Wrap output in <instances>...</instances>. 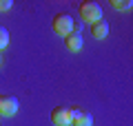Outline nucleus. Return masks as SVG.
<instances>
[{
  "mask_svg": "<svg viewBox=\"0 0 133 126\" xmlns=\"http://www.w3.org/2000/svg\"><path fill=\"white\" fill-rule=\"evenodd\" d=\"M51 122L56 126H71V122H73V108H69V106H56L51 111Z\"/></svg>",
  "mask_w": 133,
  "mask_h": 126,
  "instance_id": "nucleus-3",
  "label": "nucleus"
},
{
  "mask_svg": "<svg viewBox=\"0 0 133 126\" xmlns=\"http://www.w3.org/2000/svg\"><path fill=\"white\" fill-rule=\"evenodd\" d=\"M0 62H2V55H0Z\"/></svg>",
  "mask_w": 133,
  "mask_h": 126,
  "instance_id": "nucleus-11",
  "label": "nucleus"
},
{
  "mask_svg": "<svg viewBox=\"0 0 133 126\" xmlns=\"http://www.w3.org/2000/svg\"><path fill=\"white\" fill-rule=\"evenodd\" d=\"M91 36L98 38V40H102V38L109 36V24L104 22V20H98V22H91Z\"/></svg>",
  "mask_w": 133,
  "mask_h": 126,
  "instance_id": "nucleus-7",
  "label": "nucleus"
},
{
  "mask_svg": "<svg viewBox=\"0 0 133 126\" xmlns=\"http://www.w3.org/2000/svg\"><path fill=\"white\" fill-rule=\"evenodd\" d=\"M18 111V97L16 95H2L0 97V117H11Z\"/></svg>",
  "mask_w": 133,
  "mask_h": 126,
  "instance_id": "nucleus-4",
  "label": "nucleus"
},
{
  "mask_svg": "<svg viewBox=\"0 0 133 126\" xmlns=\"http://www.w3.org/2000/svg\"><path fill=\"white\" fill-rule=\"evenodd\" d=\"M76 27L78 24H73V18L69 13H58L56 18H53V31H56L58 36H69Z\"/></svg>",
  "mask_w": 133,
  "mask_h": 126,
  "instance_id": "nucleus-2",
  "label": "nucleus"
},
{
  "mask_svg": "<svg viewBox=\"0 0 133 126\" xmlns=\"http://www.w3.org/2000/svg\"><path fill=\"white\" fill-rule=\"evenodd\" d=\"M78 13H80L82 20H87V22H98V20H102V9H100L98 2H93V0H87V2H80V7H78Z\"/></svg>",
  "mask_w": 133,
  "mask_h": 126,
  "instance_id": "nucleus-1",
  "label": "nucleus"
},
{
  "mask_svg": "<svg viewBox=\"0 0 133 126\" xmlns=\"http://www.w3.org/2000/svg\"><path fill=\"white\" fill-rule=\"evenodd\" d=\"M71 126H93V115L82 113L80 108H73V122Z\"/></svg>",
  "mask_w": 133,
  "mask_h": 126,
  "instance_id": "nucleus-6",
  "label": "nucleus"
},
{
  "mask_svg": "<svg viewBox=\"0 0 133 126\" xmlns=\"http://www.w3.org/2000/svg\"><path fill=\"white\" fill-rule=\"evenodd\" d=\"M64 47L69 49V51H80L82 49V33H80V29H73L71 33H69V36H64Z\"/></svg>",
  "mask_w": 133,
  "mask_h": 126,
  "instance_id": "nucleus-5",
  "label": "nucleus"
},
{
  "mask_svg": "<svg viewBox=\"0 0 133 126\" xmlns=\"http://www.w3.org/2000/svg\"><path fill=\"white\" fill-rule=\"evenodd\" d=\"M11 5H14L11 0H0V11H9Z\"/></svg>",
  "mask_w": 133,
  "mask_h": 126,
  "instance_id": "nucleus-10",
  "label": "nucleus"
},
{
  "mask_svg": "<svg viewBox=\"0 0 133 126\" xmlns=\"http://www.w3.org/2000/svg\"><path fill=\"white\" fill-rule=\"evenodd\" d=\"M9 44V31L5 27H0V49H5Z\"/></svg>",
  "mask_w": 133,
  "mask_h": 126,
  "instance_id": "nucleus-9",
  "label": "nucleus"
},
{
  "mask_svg": "<svg viewBox=\"0 0 133 126\" xmlns=\"http://www.w3.org/2000/svg\"><path fill=\"white\" fill-rule=\"evenodd\" d=\"M131 0H111V7L113 9H120V11H124V9H131Z\"/></svg>",
  "mask_w": 133,
  "mask_h": 126,
  "instance_id": "nucleus-8",
  "label": "nucleus"
}]
</instances>
